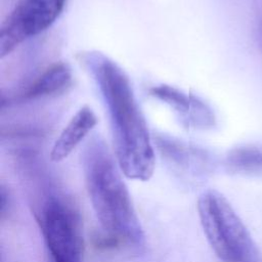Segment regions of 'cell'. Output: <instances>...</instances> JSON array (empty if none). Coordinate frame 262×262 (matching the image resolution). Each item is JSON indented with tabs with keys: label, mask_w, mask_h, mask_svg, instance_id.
Listing matches in <instances>:
<instances>
[{
	"label": "cell",
	"mask_w": 262,
	"mask_h": 262,
	"mask_svg": "<svg viewBox=\"0 0 262 262\" xmlns=\"http://www.w3.org/2000/svg\"><path fill=\"white\" fill-rule=\"evenodd\" d=\"M79 60L93 77L107 108L121 172L129 179L147 181L155 171V150L128 76L117 62L99 51L82 52Z\"/></svg>",
	"instance_id": "obj_1"
},
{
	"label": "cell",
	"mask_w": 262,
	"mask_h": 262,
	"mask_svg": "<svg viewBox=\"0 0 262 262\" xmlns=\"http://www.w3.org/2000/svg\"><path fill=\"white\" fill-rule=\"evenodd\" d=\"M82 163L88 195L103 232L117 243L143 247L145 235L130 192L100 137H92L86 144Z\"/></svg>",
	"instance_id": "obj_2"
},
{
	"label": "cell",
	"mask_w": 262,
	"mask_h": 262,
	"mask_svg": "<svg viewBox=\"0 0 262 262\" xmlns=\"http://www.w3.org/2000/svg\"><path fill=\"white\" fill-rule=\"evenodd\" d=\"M34 212L53 262H83L80 217L66 195L45 175L37 174Z\"/></svg>",
	"instance_id": "obj_3"
},
{
	"label": "cell",
	"mask_w": 262,
	"mask_h": 262,
	"mask_svg": "<svg viewBox=\"0 0 262 262\" xmlns=\"http://www.w3.org/2000/svg\"><path fill=\"white\" fill-rule=\"evenodd\" d=\"M196 207L206 238L221 262H262L247 227L223 194L205 190Z\"/></svg>",
	"instance_id": "obj_4"
},
{
	"label": "cell",
	"mask_w": 262,
	"mask_h": 262,
	"mask_svg": "<svg viewBox=\"0 0 262 262\" xmlns=\"http://www.w3.org/2000/svg\"><path fill=\"white\" fill-rule=\"evenodd\" d=\"M66 3L67 0H19L0 28V58L49 29Z\"/></svg>",
	"instance_id": "obj_5"
},
{
	"label": "cell",
	"mask_w": 262,
	"mask_h": 262,
	"mask_svg": "<svg viewBox=\"0 0 262 262\" xmlns=\"http://www.w3.org/2000/svg\"><path fill=\"white\" fill-rule=\"evenodd\" d=\"M150 92L173 107L188 124L201 128H211L215 125L213 111L200 98L167 85L154 87Z\"/></svg>",
	"instance_id": "obj_6"
},
{
	"label": "cell",
	"mask_w": 262,
	"mask_h": 262,
	"mask_svg": "<svg viewBox=\"0 0 262 262\" xmlns=\"http://www.w3.org/2000/svg\"><path fill=\"white\" fill-rule=\"evenodd\" d=\"M97 123L96 116L89 106L81 107L63 128L55 140L51 151L52 162H61L81 143Z\"/></svg>",
	"instance_id": "obj_7"
},
{
	"label": "cell",
	"mask_w": 262,
	"mask_h": 262,
	"mask_svg": "<svg viewBox=\"0 0 262 262\" xmlns=\"http://www.w3.org/2000/svg\"><path fill=\"white\" fill-rule=\"evenodd\" d=\"M71 68L64 62H56L45 70L23 94L20 99H37L63 91L72 83Z\"/></svg>",
	"instance_id": "obj_8"
},
{
	"label": "cell",
	"mask_w": 262,
	"mask_h": 262,
	"mask_svg": "<svg viewBox=\"0 0 262 262\" xmlns=\"http://www.w3.org/2000/svg\"><path fill=\"white\" fill-rule=\"evenodd\" d=\"M228 167L237 172L262 173V149L257 147H239L227 157Z\"/></svg>",
	"instance_id": "obj_9"
}]
</instances>
